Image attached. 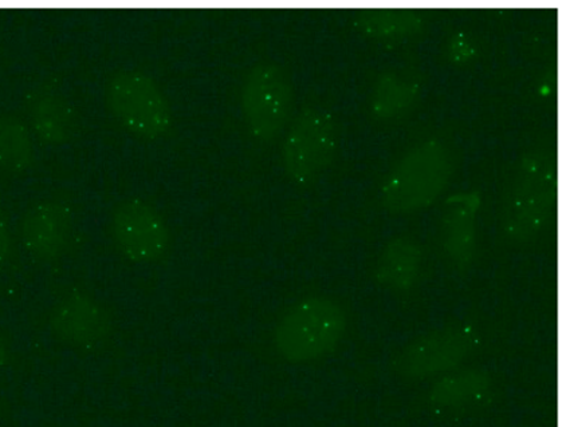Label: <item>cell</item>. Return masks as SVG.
<instances>
[{
    "instance_id": "1",
    "label": "cell",
    "mask_w": 566,
    "mask_h": 427,
    "mask_svg": "<svg viewBox=\"0 0 566 427\" xmlns=\"http://www.w3.org/2000/svg\"><path fill=\"white\" fill-rule=\"evenodd\" d=\"M558 191L556 154L531 149L521 156L503 192L502 229L513 242L536 237L555 209Z\"/></svg>"
},
{
    "instance_id": "2",
    "label": "cell",
    "mask_w": 566,
    "mask_h": 427,
    "mask_svg": "<svg viewBox=\"0 0 566 427\" xmlns=\"http://www.w3.org/2000/svg\"><path fill=\"white\" fill-rule=\"evenodd\" d=\"M452 174L449 149L439 140L418 143L384 181L381 201L398 215L427 209L448 186Z\"/></svg>"
},
{
    "instance_id": "3",
    "label": "cell",
    "mask_w": 566,
    "mask_h": 427,
    "mask_svg": "<svg viewBox=\"0 0 566 427\" xmlns=\"http://www.w3.org/2000/svg\"><path fill=\"white\" fill-rule=\"evenodd\" d=\"M347 329V317L335 300L313 297L295 303L276 325L274 343L283 360L304 363L332 353Z\"/></svg>"
},
{
    "instance_id": "4",
    "label": "cell",
    "mask_w": 566,
    "mask_h": 427,
    "mask_svg": "<svg viewBox=\"0 0 566 427\" xmlns=\"http://www.w3.org/2000/svg\"><path fill=\"white\" fill-rule=\"evenodd\" d=\"M106 98L118 121L138 136H161L171 125L172 113L165 93L146 73L117 72L106 87Z\"/></svg>"
},
{
    "instance_id": "5",
    "label": "cell",
    "mask_w": 566,
    "mask_h": 427,
    "mask_svg": "<svg viewBox=\"0 0 566 427\" xmlns=\"http://www.w3.org/2000/svg\"><path fill=\"white\" fill-rule=\"evenodd\" d=\"M291 75L275 62H261L248 73L242 87L244 118L255 137L272 140L285 128L293 105Z\"/></svg>"
},
{
    "instance_id": "6",
    "label": "cell",
    "mask_w": 566,
    "mask_h": 427,
    "mask_svg": "<svg viewBox=\"0 0 566 427\" xmlns=\"http://www.w3.org/2000/svg\"><path fill=\"white\" fill-rule=\"evenodd\" d=\"M337 149V128L329 111L302 110L283 143V166L298 184L318 178L329 167Z\"/></svg>"
},
{
    "instance_id": "7",
    "label": "cell",
    "mask_w": 566,
    "mask_h": 427,
    "mask_svg": "<svg viewBox=\"0 0 566 427\" xmlns=\"http://www.w3.org/2000/svg\"><path fill=\"white\" fill-rule=\"evenodd\" d=\"M473 325L458 323L420 337L396 360V372L407 378H426L455 369L478 344Z\"/></svg>"
},
{
    "instance_id": "8",
    "label": "cell",
    "mask_w": 566,
    "mask_h": 427,
    "mask_svg": "<svg viewBox=\"0 0 566 427\" xmlns=\"http://www.w3.org/2000/svg\"><path fill=\"white\" fill-rule=\"evenodd\" d=\"M112 231L118 248L132 261H155L168 247L165 218L143 200L130 199L119 204L113 213Z\"/></svg>"
},
{
    "instance_id": "9",
    "label": "cell",
    "mask_w": 566,
    "mask_h": 427,
    "mask_svg": "<svg viewBox=\"0 0 566 427\" xmlns=\"http://www.w3.org/2000/svg\"><path fill=\"white\" fill-rule=\"evenodd\" d=\"M50 324L56 337L74 345L96 344L104 341L111 331L108 313L84 293H73L61 300Z\"/></svg>"
},
{
    "instance_id": "10",
    "label": "cell",
    "mask_w": 566,
    "mask_h": 427,
    "mask_svg": "<svg viewBox=\"0 0 566 427\" xmlns=\"http://www.w3.org/2000/svg\"><path fill=\"white\" fill-rule=\"evenodd\" d=\"M72 227V211L55 201L36 204L23 217L24 246L38 259L50 260L61 254Z\"/></svg>"
},
{
    "instance_id": "11",
    "label": "cell",
    "mask_w": 566,
    "mask_h": 427,
    "mask_svg": "<svg viewBox=\"0 0 566 427\" xmlns=\"http://www.w3.org/2000/svg\"><path fill=\"white\" fill-rule=\"evenodd\" d=\"M481 198L476 192L452 194L446 200L442 215L444 249L459 266L473 259L476 246V213Z\"/></svg>"
},
{
    "instance_id": "12",
    "label": "cell",
    "mask_w": 566,
    "mask_h": 427,
    "mask_svg": "<svg viewBox=\"0 0 566 427\" xmlns=\"http://www.w3.org/2000/svg\"><path fill=\"white\" fill-rule=\"evenodd\" d=\"M31 121L43 140L53 143L72 140L78 128L73 105L54 90L43 89L30 105Z\"/></svg>"
},
{
    "instance_id": "13",
    "label": "cell",
    "mask_w": 566,
    "mask_h": 427,
    "mask_svg": "<svg viewBox=\"0 0 566 427\" xmlns=\"http://www.w3.org/2000/svg\"><path fill=\"white\" fill-rule=\"evenodd\" d=\"M420 261L421 254L417 244L408 238H395L384 248L377 264L376 278L389 290H408L418 278Z\"/></svg>"
},
{
    "instance_id": "14",
    "label": "cell",
    "mask_w": 566,
    "mask_h": 427,
    "mask_svg": "<svg viewBox=\"0 0 566 427\" xmlns=\"http://www.w3.org/2000/svg\"><path fill=\"white\" fill-rule=\"evenodd\" d=\"M419 94V81L417 75L392 68L382 73L377 79L373 92L374 115L388 119L398 117L406 111L417 99Z\"/></svg>"
},
{
    "instance_id": "15",
    "label": "cell",
    "mask_w": 566,
    "mask_h": 427,
    "mask_svg": "<svg viewBox=\"0 0 566 427\" xmlns=\"http://www.w3.org/2000/svg\"><path fill=\"white\" fill-rule=\"evenodd\" d=\"M356 23L364 34L376 40H405L423 28V17L412 9L376 8L357 12Z\"/></svg>"
},
{
    "instance_id": "16",
    "label": "cell",
    "mask_w": 566,
    "mask_h": 427,
    "mask_svg": "<svg viewBox=\"0 0 566 427\" xmlns=\"http://www.w3.org/2000/svg\"><path fill=\"white\" fill-rule=\"evenodd\" d=\"M490 378L480 370H467L444 376L431 391V402L442 407L469 404L488 392Z\"/></svg>"
},
{
    "instance_id": "17",
    "label": "cell",
    "mask_w": 566,
    "mask_h": 427,
    "mask_svg": "<svg viewBox=\"0 0 566 427\" xmlns=\"http://www.w3.org/2000/svg\"><path fill=\"white\" fill-rule=\"evenodd\" d=\"M34 146L21 119L0 116V166L11 172L24 171L33 161Z\"/></svg>"
},
{
    "instance_id": "18",
    "label": "cell",
    "mask_w": 566,
    "mask_h": 427,
    "mask_svg": "<svg viewBox=\"0 0 566 427\" xmlns=\"http://www.w3.org/2000/svg\"><path fill=\"white\" fill-rule=\"evenodd\" d=\"M11 249V235L8 220L0 211V261L8 259Z\"/></svg>"
},
{
    "instance_id": "19",
    "label": "cell",
    "mask_w": 566,
    "mask_h": 427,
    "mask_svg": "<svg viewBox=\"0 0 566 427\" xmlns=\"http://www.w3.org/2000/svg\"><path fill=\"white\" fill-rule=\"evenodd\" d=\"M452 55L458 61L468 60L469 56L473 55V47L470 46V43L464 40L455 41L454 46L451 49Z\"/></svg>"
},
{
    "instance_id": "20",
    "label": "cell",
    "mask_w": 566,
    "mask_h": 427,
    "mask_svg": "<svg viewBox=\"0 0 566 427\" xmlns=\"http://www.w3.org/2000/svg\"><path fill=\"white\" fill-rule=\"evenodd\" d=\"M6 360H8V350H6L3 338L0 335V366H3Z\"/></svg>"
}]
</instances>
